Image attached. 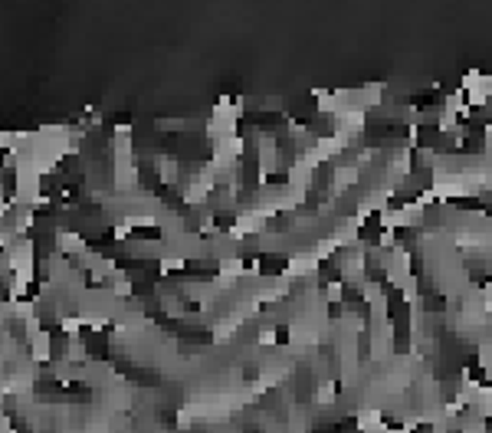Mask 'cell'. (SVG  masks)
Returning <instances> with one entry per match:
<instances>
[{
  "instance_id": "obj_1",
  "label": "cell",
  "mask_w": 492,
  "mask_h": 433,
  "mask_svg": "<svg viewBox=\"0 0 492 433\" xmlns=\"http://www.w3.org/2000/svg\"><path fill=\"white\" fill-rule=\"evenodd\" d=\"M443 112L446 115H453V119H473V109L466 105V92L463 89H453V92H446V99H443Z\"/></svg>"
},
{
  "instance_id": "obj_3",
  "label": "cell",
  "mask_w": 492,
  "mask_h": 433,
  "mask_svg": "<svg viewBox=\"0 0 492 433\" xmlns=\"http://www.w3.org/2000/svg\"><path fill=\"white\" fill-rule=\"evenodd\" d=\"M282 338V331L276 328V325H266V328H260L256 331V341L263 345V348H269V345H276V341Z\"/></svg>"
},
{
  "instance_id": "obj_4",
  "label": "cell",
  "mask_w": 492,
  "mask_h": 433,
  "mask_svg": "<svg viewBox=\"0 0 492 433\" xmlns=\"http://www.w3.org/2000/svg\"><path fill=\"white\" fill-rule=\"evenodd\" d=\"M184 266H187V260L181 253L178 256H161V272L164 276H168V272H181Z\"/></svg>"
},
{
  "instance_id": "obj_2",
  "label": "cell",
  "mask_w": 492,
  "mask_h": 433,
  "mask_svg": "<svg viewBox=\"0 0 492 433\" xmlns=\"http://www.w3.org/2000/svg\"><path fill=\"white\" fill-rule=\"evenodd\" d=\"M56 247H60L63 256H82L89 250L85 240L79 233H73V230H56Z\"/></svg>"
}]
</instances>
